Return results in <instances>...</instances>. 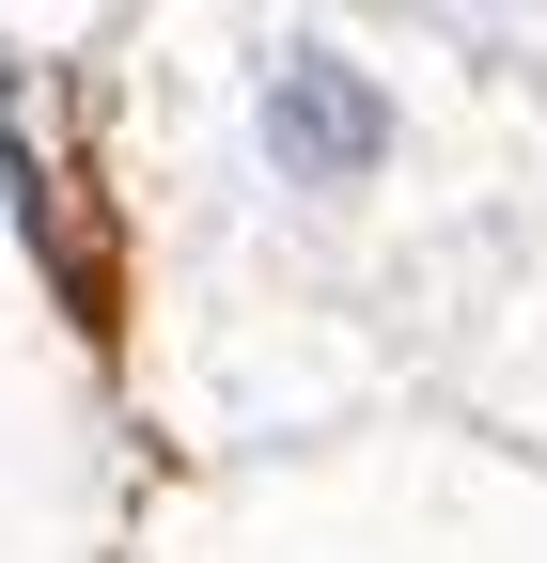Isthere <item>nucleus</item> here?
Instances as JSON below:
<instances>
[{"mask_svg": "<svg viewBox=\"0 0 547 563\" xmlns=\"http://www.w3.org/2000/svg\"><path fill=\"white\" fill-rule=\"evenodd\" d=\"M142 203L188 376L250 344L235 422L438 344L485 266L532 251L547 110L360 0H142Z\"/></svg>", "mask_w": 547, "mask_h": 563, "instance_id": "obj_1", "label": "nucleus"}, {"mask_svg": "<svg viewBox=\"0 0 547 563\" xmlns=\"http://www.w3.org/2000/svg\"><path fill=\"white\" fill-rule=\"evenodd\" d=\"M360 16H406L423 47L485 63V79H516V95L547 110V0H360Z\"/></svg>", "mask_w": 547, "mask_h": 563, "instance_id": "obj_2", "label": "nucleus"}]
</instances>
